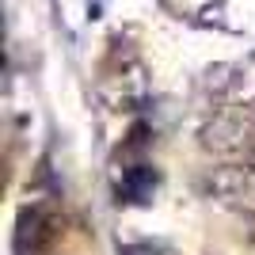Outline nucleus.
I'll list each match as a JSON object with an SVG mask.
<instances>
[{
  "mask_svg": "<svg viewBox=\"0 0 255 255\" xmlns=\"http://www.w3.org/2000/svg\"><path fill=\"white\" fill-rule=\"evenodd\" d=\"M206 194L217 198L221 206H233V210H248L255 213V171L252 168H213L206 175Z\"/></svg>",
  "mask_w": 255,
  "mask_h": 255,
  "instance_id": "1",
  "label": "nucleus"
},
{
  "mask_svg": "<svg viewBox=\"0 0 255 255\" xmlns=\"http://www.w3.org/2000/svg\"><path fill=\"white\" fill-rule=\"evenodd\" d=\"M53 236H57V217L42 206H31V210L19 213V221H15V252L19 255H38L53 244Z\"/></svg>",
  "mask_w": 255,
  "mask_h": 255,
  "instance_id": "2",
  "label": "nucleus"
},
{
  "mask_svg": "<svg viewBox=\"0 0 255 255\" xmlns=\"http://www.w3.org/2000/svg\"><path fill=\"white\" fill-rule=\"evenodd\" d=\"M244 145H248V122L236 111H217L202 126V149L210 152L229 156V152H240Z\"/></svg>",
  "mask_w": 255,
  "mask_h": 255,
  "instance_id": "3",
  "label": "nucleus"
},
{
  "mask_svg": "<svg viewBox=\"0 0 255 255\" xmlns=\"http://www.w3.org/2000/svg\"><path fill=\"white\" fill-rule=\"evenodd\" d=\"M152 191H156V171L149 164H133L118 183V194H126L129 202H149Z\"/></svg>",
  "mask_w": 255,
  "mask_h": 255,
  "instance_id": "4",
  "label": "nucleus"
},
{
  "mask_svg": "<svg viewBox=\"0 0 255 255\" xmlns=\"http://www.w3.org/2000/svg\"><path fill=\"white\" fill-rule=\"evenodd\" d=\"M122 255H164V252L152 244H129V248H122Z\"/></svg>",
  "mask_w": 255,
  "mask_h": 255,
  "instance_id": "5",
  "label": "nucleus"
},
{
  "mask_svg": "<svg viewBox=\"0 0 255 255\" xmlns=\"http://www.w3.org/2000/svg\"><path fill=\"white\" fill-rule=\"evenodd\" d=\"M248 168H252V171H255V152H252V160H248Z\"/></svg>",
  "mask_w": 255,
  "mask_h": 255,
  "instance_id": "6",
  "label": "nucleus"
}]
</instances>
